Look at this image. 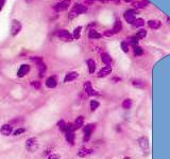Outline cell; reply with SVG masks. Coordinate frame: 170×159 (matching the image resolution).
<instances>
[{"label": "cell", "instance_id": "1", "mask_svg": "<svg viewBox=\"0 0 170 159\" xmlns=\"http://www.w3.org/2000/svg\"><path fill=\"white\" fill-rule=\"evenodd\" d=\"M87 11H88L87 5H82V3H74V7H71V9H70L69 14H68V19H74L77 16L86 13Z\"/></svg>", "mask_w": 170, "mask_h": 159}, {"label": "cell", "instance_id": "2", "mask_svg": "<svg viewBox=\"0 0 170 159\" xmlns=\"http://www.w3.org/2000/svg\"><path fill=\"white\" fill-rule=\"evenodd\" d=\"M71 5V0H61L57 3L53 5V11L57 13H61V12H65Z\"/></svg>", "mask_w": 170, "mask_h": 159}, {"label": "cell", "instance_id": "3", "mask_svg": "<svg viewBox=\"0 0 170 159\" xmlns=\"http://www.w3.org/2000/svg\"><path fill=\"white\" fill-rule=\"evenodd\" d=\"M96 129V124L95 123H90V124H86L83 127V134H84V137H83V141L88 142L90 140L93 133Z\"/></svg>", "mask_w": 170, "mask_h": 159}, {"label": "cell", "instance_id": "4", "mask_svg": "<svg viewBox=\"0 0 170 159\" xmlns=\"http://www.w3.org/2000/svg\"><path fill=\"white\" fill-rule=\"evenodd\" d=\"M57 36L59 37L61 41H65V43H70V41H74V36H72V34L68 30H65V29H62V30L57 31Z\"/></svg>", "mask_w": 170, "mask_h": 159}, {"label": "cell", "instance_id": "5", "mask_svg": "<svg viewBox=\"0 0 170 159\" xmlns=\"http://www.w3.org/2000/svg\"><path fill=\"white\" fill-rule=\"evenodd\" d=\"M21 22L19 21V20L17 19H13L11 21V29H10V31H11V35L12 36H17L18 34H19V32L21 31Z\"/></svg>", "mask_w": 170, "mask_h": 159}, {"label": "cell", "instance_id": "6", "mask_svg": "<svg viewBox=\"0 0 170 159\" xmlns=\"http://www.w3.org/2000/svg\"><path fill=\"white\" fill-rule=\"evenodd\" d=\"M136 14H137V12L134 11V10H126V11H124L123 18L126 24H133V22L135 21V19H136Z\"/></svg>", "mask_w": 170, "mask_h": 159}, {"label": "cell", "instance_id": "7", "mask_svg": "<svg viewBox=\"0 0 170 159\" xmlns=\"http://www.w3.org/2000/svg\"><path fill=\"white\" fill-rule=\"evenodd\" d=\"M38 146H39L38 141H37V139L35 137L29 138L26 141V148L29 152H35L38 148Z\"/></svg>", "mask_w": 170, "mask_h": 159}, {"label": "cell", "instance_id": "8", "mask_svg": "<svg viewBox=\"0 0 170 159\" xmlns=\"http://www.w3.org/2000/svg\"><path fill=\"white\" fill-rule=\"evenodd\" d=\"M83 88H84L85 93H86L88 97H95V96H98L99 95V93L97 92V91L95 90L94 88H93L92 83H90V81H87V82H85L84 84H83Z\"/></svg>", "mask_w": 170, "mask_h": 159}, {"label": "cell", "instance_id": "9", "mask_svg": "<svg viewBox=\"0 0 170 159\" xmlns=\"http://www.w3.org/2000/svg\"><path fill=\"white\" fill-rule=\"evenodd\" d=\"M94 153V150L92 148H87V146H82V148H79L78 151V156L80 158H85V157H88Z\"/></svg>", "mask_w": 170, "mask_h": 159}, {"label": "cell", "instance_id": "10", "mask_svg": "<svg viewBox=\"0 0 170 159\" xmlns=\"http://www.w3.org/2000/svg\"><path fill=\"white\" fill-rule=\"evenodd\" d=\"M30 70H31L30 65H28V64L20 65V67L17 70V77H20V79H21V77L26 76V75L30 72Z\"/></svg>", "mask_w": 170, "mask_h": 159}, {"label": "cell", "instance_id": "11", "mask_svg": "<svg viewBox=\"0 0 170 159\" xmlns=\"http://www.w3.org/2000/svg\"><path fill=\"white\" fill-rule=\"evenodd\" d=\"M13 125H11L10 123H7V124H3L0 128V133L2 134L3 136H10L13 134Z\"/></svg>", "mask_w": 170, "mask_h": 159}, {"label": "cell", "instance_id": "12", "mask_svg": "<svg viewBox=\"0 0 170 159\" xmlns=\"http://www.w3.org/2000/svg\"><path fill=\"white\" fill-rule=\"evenodd\" d=\"M79 77V73L77 71H69L66 73L65 77H64V83H69L72 82L74 80H77Z\"/></svg>", "mask_w": 170, "mask_h": 159}, {"label": "cell", "instance_id": "13", "mask_svg": "<svg viewBox=\"0 0 170 159\" xmlns=\"http://www.w3.org/2000/svg\"><path fill=\"white\" fill-rule=\"evenodd\" d=\"M150 5V2H149L148 0H138V1H134L133 3H132V7L134 8V9H145V8H147L148 5Z\"/></svg>", "mask_w": 170, "mask_h": 159}, {"label": "cell", "instance_id": "14", "mask_svg": "<svg viewBox=\"0 0 170 159\" xmlns=\"http://www.w3.org/2000/svg\"><path fill=\"white\" fill-rule=\"evenodd\" d=\"M131 84H132V86H134L135 88H139V89H144V88H146V86H147V83L140 79L131 80Z\"/></svg>", "mask_w": 170, "mask_h": 159}, {"label": "cell", "instance_id": "15", "mask_svg": "<svg viewBox=\"0 0 170 159\" xmlns=\"http://www.w3.org/2000/svg\"><path fill=\"white\" fill-rule=\"evenodd\" d=\"M45 85H46L48 88L53 89L57 86V81L55 76H49L46 79V82H45Z\"/></svg>", "mask_w": 170, "mask_h": 159}, {"label": "cell", "instance_id": "16", "mask_svg": "<svg viewBox=\"0 0 170 159\" xmlns=\"http://www.w3.org/2000/svg\"><path fill=\"white\" fill-rule=\"evenodd\" d=\"M111 72H112V67L111 66H104L103 68H101L100 70H99L97 76L98 77H105V76H107L109 74H111Z\"/></svg>", "mask_w": 170, "mask_h": 159}, {"label": "cell", "instance_id": "17", "mask_svg": "<svg viewBox=\"0 0 170 159\" xmlns=\"http://www.w3.org/2000/svg\"><path fill=\"white\" fill-rule=\"evenodd\" d=\"M147 24H148L149 28L152 29V30H157V29H159L162 27V22L157 19L148 20V21H147Z\"/></svg>", "mask_w": 170, "mask_h": 159}, {"label": "cell", "instance_id": "18", "mask_svg": "<svg viewBox=\"0 0 170 159\" xmlns=\"http://www.w3.org/2000/svg\"><path fill=\"white\" fill-rule=\"evenodd\" d=\"M113 33L114 35L115 34H118L119 32H121L122 30V21L121 19H119V18H117V19L115 20V22H114V26H113Z\"/></svg>", "mask_w": 170, "mask_h": 159}, {"label": "cell", "instance_id": "19", "mask_svg": "<svg viewBox=\"0 0 170 159\" xmlns=\"http://www.w3.org/2000/svg\"><path fill=\"white\" fill-rule=\"evenodd\" d=\"M138 144L140 145V148L145 151V152H148L149 150V141L147 137H140L138 139Z\"/></svg>", "mask_w": 170, "mask_h": 159}, {"label": "cell", "instance_id": "20", "mask_svg": "<svg viewBox=\"0 0 170 159\" xmlns=\"http://www.w3.org/2000/svg\"><path fill=\"white\" fill-rule=\"evenodd\" d=\"M101 37H102V34L95 29H90L88 31V38L90 39H100Z\"/></svg>", "mask_w": 170, "mask_h": 159}, {"label": "cell", "instance_id": "21", "mask_svg": "<svg viewBox=\"0 0 170 159\" xmlns=\"http://www.w3.org/2000/svg\"><path fill=\"white\" fill-rule=\"evenodd\" d=\"M101 60H102V63L105 66H111L112 65V57L109 53L102 52V53H101Z\"/></svg>", "mask_w": 170, "mask_h": 159}, {"label": "cell", "instance_id": "22", "mask_svg": "<svg viewBox=\"0 0 170 159\" xmlns=\"http://www.w3.org/2000/svg\"><path fill=\"white\" fill-rule=\"evenodd\" d=\"M65 137L67 142L70 145H74V141H76V135H74V131H66Z\"/></svg>", "mask_w": 170, "mask_h": 159}, {"label": "cell", "instance_id": "23", "mask_svg": "<svg viewBox=\"0 0 170 159\" xmlns=\"http://www.w3.org/2000/svg\"><path fill=\"white\" fill-rule=\"evenodd\" d=\"M86 65H87V68H88V71H90V74H93V73H95V71H96V62H95L93 58H90V60H86Z\"/></svg>", "mask_w": 170, "mask_h": 159}, {"label": "cell", "instance_id": "24", "mask_svg": "<svg viewBox=\"0 0 170 159\" xmlns=\"http://www.w3.org/2000/svg\"><path fill=\"white\" fill-rule=\"evenodd\" d=\"M37 69H38V74L39 77H44L45 74H46V71H47V66L44 62L41 63V64L37 65Z\"/></svg>", "mask_w": 170, "mask_h": 159}, {"label": "cell", "instance_id": "25", "mask_svg": "<svg viewBox=\"0 0 170 159\" xmlns=\"http://www.w3.org/2000/svg\"><path fill=\"white\" fill-rule=\"evenodd\" d=\"M74 128L76 129H79V128H81V127H83V125H84V117L79 116L78 118L74 120Z\"/></svg>", "mask_w": 170, "mask_h": 159}, {"label": "cell", "instance_id": "26", "mask_svg": "<svg viewBox=\"0 0 170 159\" xmlns=\"http://www.w3.org/2000/svg\"><path fill=\"white\" fill-rule=\"evenodd\" d=\"M133 53H134V55L137 56V57H138V56L144 55V53H145L144 48L140 47L139 45H138V46H135V47H133Z\"/></svg>", "mask_w": 170, "mask_h": 159}, {"label": "cell", "instance_id": "27", "mask_svg": "<svg viewBox=\"0 0 170 159\" xmlns=\"http://www.w3.org/2000/svg\"><path fill=\"white\" fill-rule=\"evenodd\" d=\"M138 41H139V39H138L136 36H130V37H128V39H126V43L129 44L130 46H132V47L138 46Z\"/></svg>", "mask_w": 170, "mask_h": 159}, {"label": "cell", "instance_id": "28", "mask_svg": "<svg viewBox=\"0 0 170 159\" xmlns=\"http://www.w3.org/2000/svg\"><path fill=\"white\" fill-rule=\"evenodd\" d=\"M145 24H146V22H145V20L142 19V18H136L135 21L133 22V24H132V26H133L134 28H136V29H139V28H142Z\"/></svg>", "mask_w": 170, "mask_h": 159}, {"label": "cell", "instance_id": "29", "mask_svg": "<svg viewBox=\"0 0 170 159\" xmlns=\"http://www.w3.org/2000/svg\"><path fill=\"white\" fill-rule=\"evenodd\" d=\"M82 27L81 26H79V27H77V28H74V32H72V36H74V39H79L81 37V33H82Z\"/></svg>", "mask_w": 170, "mask_h": 159}, {"label": "cell", "instance_id": "30", "mask_svg": "<svg viewBox=\"0 0 170 159\" xmlns=\"http://www.w3.org/2000/svg\"><path fill=\"white\" fill-rule=\"evenodd\" d=\"M121 105H122V108H124V109H130V108L132 107V105H133V102H132L131 99H126V100H123Z\"/></svg>", "mask_w": 170, "mask_h": 159}, {"label": "cell", "instance_id": "31", "mask_svg": "<svg viewBox=\"0 0 170 159\" xmlns=\"http://www.w3.org/2000/svg\"><path fill=\"white\" fill-rule=\"evenodd\" d=\"M135 36L137 37L138 39L145 38V37L147 36V30H145V29H139V30L137 31V33L135 34Z\"/></svg>", "mask_w": 170, "mask_h": 159}, {"label": "cell", "instance_id": "32", "mask_svg": "<svg viewBox=\"0 0 170 159\" xmlns=\"http://www.w3.org/2000/svg\"><path fill=\"white\" fill-rule=\"evenodd\" d=\"M99 106H100L99 101H97V100H92V101H90V110H92V112H95L97 108H99Z\"/></svg>", "mask_w": 170, "mask_h": 159}, {"label": "cell", "instance_id": "33", "mask_svg": "<svg viewBox=\"0 0 170 159\" xmlns=\"http://www.w3.org/2000/svg\"><path fill=\"white\" fill-rule=\"evenodd\" d=\"M57 127H59V129L61 131L65 133V131H66V127H67V123H66L64 120H60L59 122H57Z\"/></svg>", "mask_w": 170, "mask_h": 159}, {"label": "cell", "instance_id": "34", "mask_svg": "<svg viewBox=\"0 0 170 159\" xmlns=\"http://www.w3.org/2000/svg\"><path fill=\"white\" fill-rule=\"evenodd\" d=\"M120 48H121V50L124 52V53H128V52H129V49H130V45L126 43V41H121V44H120Z\"/></svg>", "mask_w": 170, "mask_h": 159}, {"label": "cell", "instance_id": "35", "mask_svg": "<svg viewBox=\"0 0 170 159\" xmlns=\"http://www.w3.org/2000/svg\"><path fill=\"white\" fill-rule=\"evenodd\" d=\"M30 60H32V62H34L36 65H38V64H41V63L44 62L43 57H41V56H33V57H30Z\"/></svg>", "mask_w": 170, "mask_h": 159}, {"label": "cell", "instance_id": "36", "mask_svg": "<svg viewBox=\"0 0 170 159\" xmlns=\"http://www.w3.org/2000/svg\"><path fill=\"white\" fill-rule=\"evenodd\" d=\"M25 131H26V128H24V127H18L17 129H15V131H13V135L19 136V135H21V134H24Z\"/></svg>", "mask_w": 170, "mask_h": 159}, {"label": "cell", "instance_id": "37", "mask_svg": "<svg viewBox=\"0 0 170 159\" xmlns=\"http://www.w3.org/2000/svg\"><path fill=\"white\" fill-rule=\"evenodd\" d=\"M31 85H32L35 89H41V83L39 82V81H33V82H31Z\"/></svg>", "mask_w": 170, "mask_h": 159}, {"label": "cell", "instance_id": "38", "mask_svg": "<svg viewBox=\"0 0 170 159\" xmlns=\"http://www.w3.org/2000/svg\"><path fill=\"white\" fill-rule=\"evenodd\" d=\"M47 159H60V155L59 154H55V153H52V154L48 155Z\"/></svg>", "mask_w": 170, "mask_h": 159}, {"label": "cell", "instance_id": "39", "mask_svg": "<svg viewBox=\"0 0 170 159\" xmlns=\"http://www.w3.org/2000/svg\"><path fill=\"white\" fill-rule=\"evenodd\" d=\"M113 35H114L113 30H106L103 33V36H106V37H111V36H113Z\"/></svg>", "mask_w": 170, "mask_h": 159}, {"label": "cell", "instance_id": "40", "mask_svg": "<svg viewBox=\"0 0 170 159\" xmlns=\"http://www.w3.org/2000/svg\"><path fill=\"white\" fill-rule=\"evenodd\" d=\"M83 2H84L85 5H90L95 2V0H82Z\"/></svg>", "mask_w": 170, "mask_h": 159}, {"label": "cell", "instance_id": "41", "mask_svg": "<svg viewBox=\"0 0 170 159\" xmlns=\"http://www.w3.org/2000/svg\"><path fill=\"white\" fill-rule=\"evenodd\" d=\"M5 2H7V0H0V13H1V11L3 10V7H5Z\"/></svg>", "mask_w": 170, "mask_h": 159}, {"label": "cell", "instance_id": "42", "mask_svg": "<svg viewBox=\"0 0 170 159\" xmlns=\"http://www.w3.org/2000/svg\"><path fill=\"white\" fill-rule=\"evenodd\" d=\"M95 1H99V2H101V3H106V2H110L111 0H95Z\"/></svg>", "mask_w": 170, "mask_h": 159}, {"label": "cell", "instance_id": "43", "mask_svg": "<svg viewBox=\"0 0 170 159\" xmlns=\"http://www.w3.org/2000/svg\"><path fill=\"white\" fill-rule=\"evenodd\" d=\"M113 3H116V5H119L120 3V0H111Z\"/></svg>", "mask_w": 170, "mask_h": 159}, {"label": "cell", "instance_id": "44", "mask_svg": "<svg viewBox=\"0 0 170 159\" xmlns=\"http://www.w3.org/2000/svg\"><path fill=\"white\" fill-rule=\"evenodd\" d=\"M123 1H124V2H126V3H130V2L133 3L134 1H136V0H123Z\"/></svg>", "mask_w": 170, "mask_h": 159}, {"label": "cell", "instance_id": "45", "mask_svg": "<svg viewBox=\"0 0 170 159\" xmlns=\"http://www.w3.org/2000/svg\"><path fill=\"white\" fill-rule=\"evenodd\" d=\"M112 81H114V82H119V81H121V79H119V77H115V79L112 80Z\"/></svg>", "mask_w": 170, "mask_h": 159}, {"label": "cell", "instance_id": "46", "mask_svg": "<svg viewBox=\"0 0 170 159\" xmlns=\"http://www.w3.org/2000/svg\"><path fill=\"white\" fill-rule=\"evenodd\" d=\"M27 2H33V1H35V0H26Z\"/></svg>", "mask_w": 170, "mask_h": 159}, {"label": "cell", "instance_id": "47", "mask_svg": "<svg viewBox=\"0 0 170 159\" xmlns=\"http://www.w3.org/2000/svg\"><path fill=\"white\" fill-rule=\"evenodd\" d=\"M123 159H132V158H130V157H124Z\"/></svg>", "mask_w": 170, "mask_h": 159}]
</instances>
